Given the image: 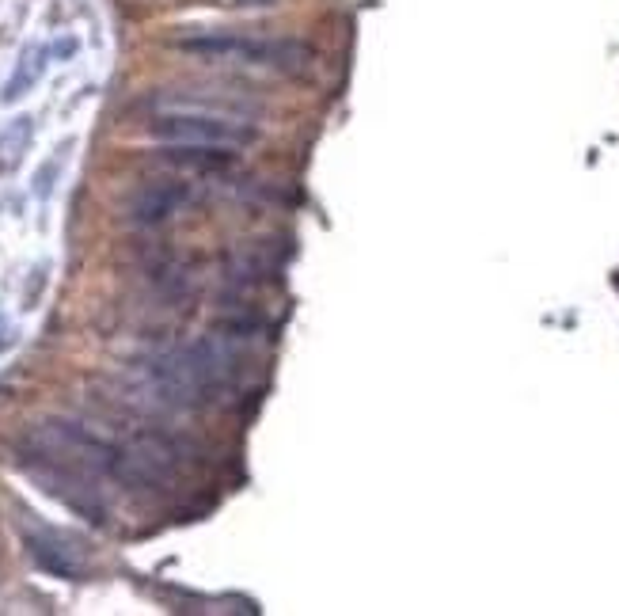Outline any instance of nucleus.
Instances as JSON below:
<instances>
[{
    "mask_svg": "<svg viewBox=\"0 0 619 616\" xmlns=\"http://www.w3.org/2000/svg\"><path fill=\"white\" fill-rule=\"evenodd\" d=\"M31 137H35V126H31V118L27 115L12 118V122L0 130V175L16 172L23 153H27V145H31Z\"/></svg>",
    "mask_w": 619,
    "mask_h": 616,
    "instance_id": "1a4fd4ad",
    "label": "nucleus"
},
{
    "mask_svg": "<svg viewBox=\"0 0 619 616\" xmlns=\"http://www.w3.org/2000/svg\"><path fill=\"white\" fill-rule=\"evenodd\" d=\"M190 198L194 194H190L187 183H179V179H152V183L137 187L126 198V221L141 225V229H156V225L171 221Z\"/></svg>",
    "mask_w": 619,
    "mask_h": 616,
    "instance_id": "423d86ee",
    "label": "nucleus"
},
{
    "mask_svg": "<svg viewBox=\"0 0 619 616\" xmlns=\"http://www.w3.org/2000/svg\"><path fill=\"white\" fill-rule=\"evenodd\" d=\"M23 544L46 575L65 578V582H76V578L88 575V556L80 552V544L69 540L57 529H46V525H23Z\"/></svg>",
    "mask_w": 619,
    "mask_h": 616,
    "instance_id": "39448f33",
    "label": "nucleus"
},
{
    "mask_svg": "<svg viewBox=\"0 0 619 616\" xmlns=\"http://www.w3.org/2000/svg\"><path fill=\"white\" fill-rule=\"evenodd\" d=\"M27 453L42 464L69 468L80 476H111L118 461V445L103 442L84 423L73 419H42L31 426V434L23 438Z\"/></svg>",
    "mask_w": 619,
    "mask_h": 616,
    "instance_id": "f03ea898",
    "label": "nucleus"
},
{
    "mask_svg": "<svg viewBox=\"0 0 619 616\" xmlns=\"http://www.w3.org/2000/svg\"><path fill=\"white\" fill-rule=\"evenodd\" d=\"M183 442L171 434H156L145 430L133 442L118 445V461H114V480L126 487H141V491H164L175 483L179 468H183Z\"/></svg>",
    "mask_w": 619,
    "mask_h": 616,
    "instance_id": "7ed1b4c3",
    "label": "nucleus"
},
{
    "mask_svg": "<svg viewBox=\"0 0 619 616\" xmlns=\"http://www.w3.org/2000/svg\"><path fill=\"white\" fill-rule=\"evenodd\" d=\"M190 58L221 61V65H251V69H278V73H301L312 61V50L297 39H255L236 31H202L171 42Z\"/></svg>",
    "mask_w": 619,
    "mask_h": 616,
    "instance_id": "f257e3e1",
    "label": "nucleus"
},
{
    "mask_svg": "<svg viewBox=\"0 0 619 616\" xmlns=\"http://www.w3.org/2000/svg\"><path fill=\"white\" fill-rule=\"evenodd\" d=\"M50 46H42V42H31V46H23L16 58V69H12V77L4 84V92H0V103H16L23 99L31 88H35L42 73H46V61H50Z\"/></svg>",
    "mask_w": 619,
    "mask_h": 616,
    "instance_id": "6e6552de",
    "label": "nucleus"
},
{
    "mask_svg": "<svg viewBox=\"0 0 619 616\" xmlns=\"http://www.w3.org/2000/svg\"><path fill=\"white\" fill-rule=\"evenodd\" d=\"M149 134L164 145H209V149H244L259 130L251 118H209V115H152Z\"/></svg>",
    "mask_w": 619,
    "mask_h": 616,
    "instance_id": "20e7f679",
    "label": "nucleus"
},
{
    "mask_svg": "<svg viewBox=\"0 0 619 616\" xmlns=\"http://www.w3.org/2000/svg\"><path fill=\"white\" fill-rule=\"evenodd\" d=\"M232 4H274V0H232Z\"/></svg>",
    "mask_w": 619,
    "mask_h": 616,
    "instance_id": "f8f14e48",
    "label": "nucleus"
},
{
    "mask_svg": "<svg viewBox=\"0 0 619 616\" xmlns=\"http://www.w3.org/2000/svg\"><path fill=\"white\" fill-rule=\"evenodd\" d=\"M160 160L171 168H183V172H225L236 164V149H209V145H164Z\"/></svg>",
    "mask_w": 619,
    "mask_h": 616,
    "instance_id": "0eeeda50",
    "label": "nucleus"
},
{
    "mask_svg": "<svg viewBox=\"0 0 619 616\" xmlns=\"http://www.w3.org/2000/svg\"><path fill=\"white\" fill-rule=\"evenodd\" d=\"M65 149H69V145H61V153H57L54 160H50V164L35 175V194L38 198H46V194L54 191V179H57V172H61V164H65Z\"/></svg>",
    "mask_w": 619,
    "mask_h": 616,
    "instance_id": "9d476101",
    "label": "nucleus"
},
{
    "mask_svg": "<svg viewBox=\"0 0 619 616\" xmlns=\"http://www.w3.org/2000/svg\"><path fill=\"white\" fill-rule=\"evenodd\" d=\"M12 343H16V328H12V324L0 316V350H8Z\"/></svg>",
    "mask_w": 619,
    "mask_h": 616,
    "instance_id": "9b49d317",
    "label": "nucleus"
}]
</instances>
